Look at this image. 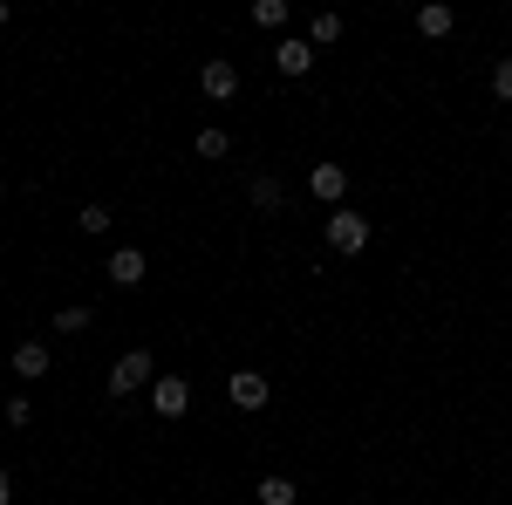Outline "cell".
<instances>
[{
  "label": "cell",
  "instance_id": "cell-16",
  "mask_svg": "<svg viewBox=\"0 0 512 505\" xmlns=\"http://www.w3.org/2000/svg\"><path fill=\"white\" fill-rule=\"evenodd\" d=\"M76 226H82V233H110V205H82Z\"/></svg>",
  "mask_w": 512,
  "mask_h": 505
},
{
  "label": "cell",
  "instance_id": "cell-1",
  "mask_svg": "<svg viewBox=\"0 0 512 505\" xmlns=\"http://www.w3.org/2000/svg\"><path fill=\"white\" fill-rule=\"evenodd\" d=\"M151 383H158V355H151V349H130V355L110 362V383H103V389L123 403V396H137V389H151Z\"/></svg>",
  "mask_w": 512,
  "mask_h": 505
},
{
  "label": "cell",
  "instance_id": "cell-9",
  "mask_svg": "<svg viewBox=\"0 0 512 505\" xmlns=\"http://www.w3.org/2000/svg\"><path fill=\"white\" fill-rule=\"evenodd\" d=\"M110 280H117V287H137V280H144V253H137V246H117V253H110Z\"/></svg>",
  "mask_w": 512,
  "mask_h": 505
},
{
  "label": "cell",
  "instance_id": "cell-7",
  "mask_svg": "<svg viewBox=\"0 0 512 505\" xmlns=\"http://www.w3.org/2000/svg\"><path fill=\"white\" fill-rule=\"evenodd\" d=\"M274 69H280V76H308V69H315V41H294V35H287L274 48Z\"/></svg>",
  "mask_w": 512,
  "mask_h": 505
},
{
  "label": "cell",
  "instance_id": "cell-6",
  "mask_svg": "<svg viewBox=\"0 0 512 505\" xmlns=\"http://www.w3.org/2000/svg\"><path fill=\"white\" fill-rule=\"evenodd\" d=\"M308 192L328 198V205H342V198H349V171H342V164H315V171H308Z\"/></svg>",
  "mask_w": 512,
  "mask_h": 505
},
{
  "label": "cell",
  "instance_id": "cell-18",
  "mask_svg": "<svg viewBox=\"0 0 512 505\" xmlns=\"http://www.w3.org/2000/svg\"><path fill=\"white\" fill-rule=\"evenodd\" d=\"M7 424L28 430V424H35V403H28V396H7Z\"/></svg>",
  "mask_w": 512,
  "mask_h": 505
},
{
  "label": "cell",
  "instance_id": "cell-8",
  "mask_svg": "<svg viewBox=\"0 0 512 505\" xmlns=\"http://www.w3.org/2000/svg\"><path fill=\"white\" fill-rule=\"evenodd\" d=\"M14 376H21V383H41V376H48V342H21V349H14Z\"/></svg>",
  "mask_w": 512,
  "mask_h": 505
},
{
  "label": "cell",
  "instance_id": "cell-19",
  "mask_svg": "<svg viewBox=\"0 0 512 505\" xmlns=\"http://www.w3.org/2000/svg\"><path fill=\"white\" fill-rule=\"evenodd\" d=\"M492 96H499V103H512V55L492 69Z\"/></svg>",
  "mask_w": 512,
  "mask_h": 505
},
{
  "label": "cell",
  "instance_id": "cell-2",
  "mask_svg": "<svg viewBox=\"0 0 512 505\" xmlns=\"http://www.w3.org/2000/svg\"><path fill=\"white\" fill-rule=\"evenodd\" d=\"M321 233H328V246H335V253H349V260H355V253H369V219H362V212H349V205H335Z\"/></svg>",
  "mask_w": 512,
  "mask_h": 505
},
{
  "label": "cell",
  "instance_id": "cell-4",
  "mask_svg": "<svg viewBox=\"0 0 512 505\" xmlns=\"http://www.w3.org/2000/svg\"><path fill=\"white\" fill-rule=\"evenodd\" d=\"M198 89H205L212 103H233V96H239V69L226 62V55H212V62L198 69Z\"/></svg>",
  "mask_w": 512,
  "mask_h": 505
},
{
  "label": "cell",
  "instance_id": "cell-15",
  "mask_svg": "<svg viewBox=\"0 0 512 505\" xmlns=\"http://www.w3.org/2000/svg\"><path fill=\"white\" fill-rule=\"evenodd\" d=\"M48 328H62V335H82V328H89V308H82V301H76V308H62V314H55Z\"/></svg>",
  "mask_w": 512,
  "mask_h": 505
},
{
  "label": "cell",
  "instance_id": "cell-21",
  "mask_svg": "<svg viewBox=\"0 0 512 505\" xmlns=\"http://www.w3.org/2000/svg\"><path fill=\"white\" fill-rule=\"evenodd\" d=\"M0 28H7V0H0Z\"/></svg>",
  "mask_w": 512,
  "mask_h": 505
},
{
  "label": "cell",
  "instance_id": "cell-17",
  "mask_svg": "<svg viewBox=\"0 0 512 505\" xmlns=\"http://www.w3.org/2000/svg\"><path fill=\"white\" fill-rule=\"evenodd\" d=\"M253 21H260V28H287V0H260Z\"/></svg>",
  "mask_w": 512,
  "mask_h": 505
},
{
  "label": "cell",
  "instance_id": "cell-5",
  "mask_svg": "<svg viewBox=\"0 0 512 505\" xmlns=\"http://www.w3.org/2000/svg\"><path fill=\"white\" fill-rule=\"evenodd\" d=\"M151 410H158V417H185V410H192V383H185V376H158V383H151Z\"/></svg>",
  "mask_w": 512,
  "mask_h": 505
},
{
  "label": "cell",
  "instance_id": "cell-20",
  "mask_svg": "<svg viewBox=\"0 0 512 505\" xmlns=\"http://www.w3.org/2000/svg\"><path fill=\"white\" fill-rule=\"evenodd\" d=\"M0 505H14V485H7V471H0Z\"/></svg>",
  "mask_w": 512,
  "mask_h": 505
},
{
  "label": "cell",
  "instance_id": "cell-11",
  "mask_svg": "<svg viewBox=\"0 0 512 505\" xmlns=\"http://www.w3.org/2000/svg\"><path fill=\"white\" fill-rule=\"evenodd\" d=\"M253 492H260V505H294V478H260V485H253Z\"/></svg>",
  "mask_w": 512,
  "mask_h": 505
},
{
  "label": "cell",
  "instance_id": "cell-10",
  "mask_svg": "<svg viewBox=\"0 0 512 505\" xmlns=\"http://www.w3.org/2000/svg\"><path fill=\"white\" fill-rule=\"evenodd\" d=\"M451 28H458V14H451V7H444V0H431V7H417V35L444 41V35H451Z\"/></svg>",
  "mask_w": 512,
  "mask_h": 505
},
{
  "label": "cell",
  "instance_id": "cell-14",
  "mask_svg": "<svg viewBox=\"0 0 512 505\" xmlns=\"http://www.w3.org/2000/svg\"><path fill=\"white\" fill-rule=\"evenodd\" d=\"M280 178H253V205H260V212H280Z\"/></svg>",
  "mask_w": 512,
  "mask_h": 505
},
{
  "label": "cell",
  "instance_id": "cell-12",
  "mask_svg": "<svg viewBox=\"0 0 512 505\" xmlns=\"http://www.w3.org/2000/svg\"><path fill=\"white\" fill-rule=\"evenodd\" d=\"M192 151H198V157H226V151H233V137H226V130H198Z\"/></svg>",
  "mask_w": 512,
  "mask_h": 505
},
{
  "label": "cell",
  "instance_id": "cell-3",
  "mask_svg": "<svg viewBox=\"0 0 512 505\" xmlns=\"http://www.w3.org/2000/svg\"><path fill=\"white\" fill-rule=\"evenodd\" d=\"M267 396H274V383H267L260 369H233V376H226V403H233V410H267Z\"/></svg>",
  "mask_w": 512,
  "mask_h": 505
},
{
  "label": "cell",
  "instance_id": "cell-13",
  "mask_svg": "<svg viewBox=\"0 0 512 505\" xmlns=\"http://www.w3.org/2000/svg\"><path fill=\"white\" fill-rule=\"evenodd\" d=\"M308 41H315V48H328V41H342V14H315V28H308Z\"/></svg>",
  "mask_w": 512,
  "mask_h": 505
}]
</instances>
